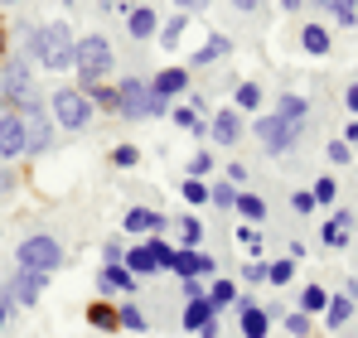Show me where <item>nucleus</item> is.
Returning a JSON list of instances; mask_svg holds the SVG:
<instances>
[{
    "instance_id": "obj_8",
    "label": "nucleus",
    "mask_w": 358,
    "mask_h": 338,
    "mask_svg": "<svg viewBox=\"0 0 358 338\" xmlns=\"http://www.w3.org/2000/svg\"><path fill=\"white\" fill-rule=\"evenodd\" d=\"M184 329H189V334H203V338H218V309H213L208 295L184 304Z\"/></svg>"
},
{
    "instance_id": "obj_47",
    "label": "nucleus",
    "mask_w": 358,
    "mask_h": 338,
    "mask_svg": "<svg viewBox=\"0 0 358 338\" xmlns=\"http://www.w3.org/2000/svg\"><path fill=\"white\" fill-rule=\"evenodd\" d=\"M102 256H107V266H112V261L126 256V247H121V242H107V247H102Z\"/></svg>"
},
{
    "instance_id": "obj_52",
    "label": "nucleus",
    "mask_w": 358,
    "mask_h": 338,
    "mask_svg": "<svg viewBox=\"0 0 358 338\" xmlns=\"http://www.w3.org/2000/svg\"><path fill=\"white\" fill-rule=\"evenodd\" d=\"M358 140V121H349V126H344V145H354Z\"/></svg>"
},
{
    "instance_id": "obj_46",
    "label": "nucleus",
    "mask_w": 358,
    "mask_h": 338,
    "mask_svg": "<svg viewBox=\"0 0 358 338\" xmlns=\"http://www.w3.org/2000/svg\"><path fill=\"white\" fill-rule=\"evenodd\" d=\"M329 160H334V165H349V145L334 140V145H329Z\"/></svg>"
},
{
    "instance_id": "obj_37",
    "label": "nucleus",
    "mask_w": 358,
    "mask_h": 338,
    "mask_svg": "<svg viewBox=\"0 0 358 338\" xmlns=\"http://www.w3.org/2000/svg\"><path fill=\"white\" fill-rule=\"evenodd\" d=\"M238 247L252 256V261H257V251H262V232H257L252 223H242V227H238Z\"/></svg>"
},
{
    "instance_id": "obj_33",
    "label": "nucleus",
    "mask_w": 358,
    "mask_h": 338,
    "mask_svg": "<svg viewBox=\"0 0 358 338\" xmlns=\"http://www.w3.org/2000/svg\"><path fill=\"white\" fill-rule=\"evenodd\" d=\"M208 300H213V309L238 304V285H233V281H213V285H208Z\"/></svg>"
},
{
    "instance_id": "obj_43",
    "label": "nucleus",
    "mask_w": 358,
    "mask_h": 338,
    "mask_svg": "<svg viewBox=\"0 0 358 338\" xmlns=\"http://www.w3.org/2000/svg\"><path fill=\"white\" fill-rule=\"evenodd\" d=\"M203 174H213V160H208V150H199V155L189 160V179H203Z\"/></svg>"
},
{
    "instance_id": "obj_36",
    "label": "nucleus",
    "mask_w": 358,
    "mask_h": 338,
    "mask_svg": "<svg viewBox=\"0 0 358 338\" xmlns=\"http://www.w3.org/2000/svg\"><path fill=\"white\" fill-rule=\"evenodd\" d=\"M291 276H296V261H291V256H281V261L266 266V281L271 285H291Z\"/></svg>"
},
{
    "instance_id": "obj_29",
    "label": "nucleus",
    "mask_w": 358,
    "mask_h": 338,
    "mask_svg": "<svg viewBox=\"0 0 358 338\" xmlns=\"http://www.w3.org/2000/svg\"><path fill=\"white\" fill-rule=\"evenodd\" d=\"M87 324H97L102 334H112V329H121V324H117V309H112V304H102V300H97V304L87 309Z\"/></svg>"
},
{
    "instance_id": "obj_3",
    "label": "nucleus",
    "mask_w": 358,
    "mask_h": 338,
    "mask_svg": "<svg viewBox=\"0 0 358 338\" xmlns=\"http://www.w3.org/2000/svg\"><path fill=\"white\" fill-rule=\"evenodd\" d=\"M73 54H78V39H73V29L54 20V24H39V63L49 68V73H63V68H73Z\"/></svg>"
},
{
    "instance_id": "obj_25",
    "label": "nucleus",
    "mask_w": 358,
    "mask_h": 338,
    "mask_svg": "<svg viewBox=\"0 0 358 338\" xmlns=\"http://www.w3.org/2000/svg\"><path fill=\"white\" fill-rule=\"evenodd\" d=\"M315 5H324L344 29H354V24H358V0H315Z\"/></svg>"
},
{
    "instance_id": "obj_17",
    "label": "nucleus",
    "mask_w": 358,
    "mask_h": 338,
    "mask_svg": "<svg viewBox=\"0 0 358 338\" xmlns=\"http://www.w3.org/2000/svg\"><path fill=\"white\" fill-rule=\"evenodd\" d=\"M24 121H29V145H24V155H44V150H49V135H54L49 121H44V112L24 116Z\"/></svg>"
},
{
    "instance_id": "obj_24",
    "label": "nucleus",
    "mask_w": 358,
    "mask_h": 338,
    "mask_svg": "<svg viewBox=\"0 0 358 338\" xmlns=\"http://www.w3.org/2000/svg\"><path fill=\"white\" fill-rule=\"evenodd\" d=\"M160 227H165V218L150 213V208H131L126 213V232H160Z\"/></svg>"
},
{
    "instance_id": "obj_6",
    "label": "nucleus",
    "mask_w": 358,
    "mask_h": 338,
    "mask_svg": "<svg viewBox=\"0 0 358 338\" xmlns=\"http://www.w3.org/2000/svg\"><path fill=\"white\" fill-rule=\"evenodd\" d=\"M54 121H59L63 131H83V126L92 121L87 92H83V87H59V92H54Z\"/></svg>"
},
{
    "instance_id": "obj_16",
    "label": "nucleus",
    "mask_w": 358,
    "mask_h": 338,
    "mask_svg": "<svg viewBox=\"0 0 358 338\" xmlns=\"http://www.w3.org/2000/svg\"><path fill=\"white\" fill-rule=\"evenodd\" d=\"M121 266H126V271H131L136 281H141V276H155V271H160V261L150 256V247H131V251L121 256Z\"/></svg>"
},
{
    "instance_id": "obj_18",
    "label": "nucleus",
    "mask_w": 358,
    "mask_h": 338,
    "mask_svg": "<svg viewBox=\"0 0 358 338\" xmlns=\"http://www.w3.org/2000/svg\"><path fill=\"white\" fill-rule=\"evenodd\" d=\"M354 319V300L349 295H329V309H324V329H344Z\"/></svg>"
},
{
    "instance_id": "obj_23",
    "label": "nucleus",
    "mask_w": 358,
    "mask_h": 338,
    "mask_svg": "<svg viewBox=\"0 0 358 338\" xmlns=\"http://www.w3.org/2000/svg\"><path fill=\"white\" fill-rule=\"evenodd\" d=\"M233 208H238L242 213V223H262V218H266V203H262V198H257V193H247V189H238V203H233Z\"/></svg>"
},
{
    "instance_id": "obj_28",
    "label": "nucleus",
    "mask_w": 358,
    "mask_h": 338,
    "mask_svg": "<svg viewBox=\"0 0 358 338\" xmlns=\"http://www.w3.org/2000/svg\"><path fill=\"white\" fill-rule=\"evenodd\" d=\"M184 29H189V15H170V20L160 24V44H165V49H175L179 39H184Z\"/></svg>"
},
{
    "instance_id": "obj_12",
    "label": "nucleus",
    "mask_w": 358,
    "mask_h": 338,
    "mask_svg": "<svg viewBox=\"0 0 358 338\" xmlns=\"http://www.w3.org/2000/svg\"><path fill=\"white\" fill-rule=\"evenodd\" d=\"M208 135H213L218 145H238V140H242V116H238V107H223V112L213 116Z\"/></svg>"
},
{
    "instance_id": "obj_53",
    "label": "nucleus",
    "mask_w": 358,
    "mask_h": 338,
    "mask_svg": "<svg viewBox=\"0 0 358 338\" xmlns=\"http://www.w3.org/2000/svg\"><path fill=\"white\" fill-rule=\"evenodd\" d=\"M233 5H238L242 15H247V10H257V5H262V0H233Z\"/></svg>"
},
{
    "instance_id": "obj_20",
    "label": "nucleus",
    "mask_w": 358,
    "mask_h": 338,
    "mask_svg": "<svg viewBox=\"0 0 358 338\" xmlns=\"http://www.w3.org/2000/svg\"><path fill=\"white\" fill-rule=\"evenodd\" d=\"M300 44H305V54L324 58L329 54V29H324V24H305V29H300Z\"/></svg>"
},
{
    "instance_id": "obj_26",
    "label": "nucleus",
    "mask_w": 358,
    "mask_h": 338,
    "mask_svg": "<svg viewBox=\"0 0 358 338\" xmlns=\"http://www.w3.org/2000/svg\"><path fill=\"white\" fill-rule=\"evenodd\" d=\"M324 309H329L324 285H305V290H300V314H324Z\"/></svg>"
},
{
    "instance_id": "obj_4",
    "label": "nucleus",
    "mask_w": 358,
    "mask_h": 338,
    "mask_svg": "<svg viewBox=\"0 0 358 338\" xmlns=\"http://www.w3.org/2000/svg\"><path fill=\"white\" fill-rule=\"evenodd\" d=\"M15 261L20 266H29V271H44V276H54L63 266V247L59 237H44V232H34V237H24L20 247H15Z\"/></svg>"
},
{
    "instance_id": "obj_49",
    "label": "nucleus",
    "mask_w": 358,
    "mask_h": 338,
    "mask_svg": "<svg viewBox=\"0 0 358 338\" xmlns=\"http://www.w3.org/2000/svg\"><path fill=\"white\" fill-rule=\"evenodd\" d=\"M170 5H175L179 15H189V10H203V5H208V0H170Z\"/></svg>"
},
{
    "instance_id": "obj_31",
    "label": "nucleus",
    "mask_w": 358,
    "mask_h": 338,
    "mask_svg": "<svg viewBox=\"0 0 358 338\" xmlns=\"http://www.w3.org/2000/svg\"><path fill=\"white\" fill-rule=\"evenodd\" d=\"M233 102H238V112H257V107H262V87H257V82H238Z\"/></svg>"
},
{
    "instance_id": "obj_39",
    "label": "nucleus",
    "mask_w": 358,
    "mask_h": 338,
    "mask_svg": "<svg viewBox=\"0 0 358 338\" xmlns=\"http://www.w3.org/2000/svg\"><path fill=\"white\" fill-rule=\"evenodd\" d=\"M179 193H184V203H208V184L203 179H184Z\"/></svg>"
},
{
    "instance_id": "obj_11",
    "label": "nucleus",
    "mask_w": 358,
    "mask_h": 338,
    "mask_svg": "<svg viewBox=\"0 0 358 338\" xmlns=\"http://www.w3.org/2000/svg\"><path fill=\"white\" fill-rule=\"evenodd\" d=\"M189 87V68H160L155 78H150V92L160 97V102H170V97H179Z\"/></svg>"
},
{
    "instance_id": "obj_45",
    "label": "nucleus",
    "mask_w": 358,
    "mask_h": 338,
    "mask_svg": "<svg viewBox=\"0 0 358 338\" xmlns=\"http://www.w3.org/2000/svg\"><path fill=\"white\" fill-rule=\"evenodd\" d=\"M242 276H247V285L266 281V261H247V271H242Z\"/></svg>"
},
{
    "instance_id": "obj_32",
    "label": "nucleus",
    "mask_w": 358,
    "mask_h": 338,
    "mask_svg": "<svg viewBox=\"0 0 358 338\" xmlns=\"http://www.w3.org/2000/svg\"><path fill=\"white\" fill-rule=\"evenodd\" d=\"M334 193H339V184H334L329 174H320V179H315V189H310L315 208H329V203H334Z\"/></svg>"
},
{
    "instance_id": "obj_58",
    "label": "nucleus",
    "mask_w": 358,
    "mask_h": 338,
    "mask_svg": "<svg viewBox=\"0 0 358 338\" xmlns=\"http://www.w3.org/2000/svg\"><path fill=\"white\" fill-rule=\"evenodd\" d=\"M0 102H5V87H0Z\"/></svg>"
},
{
    "instance_id": "obj_7",
    "label": "nucleus",
    "mask_w": 358,
    "mask_h": 338,
    "mask_svg": "<svg viewBox=\"0 0 358 338\" xmlns=\"http://www.w3.org/2000/svg\"><path fill=\"white\" fill-rule=\"evenodd\" d=\"M29 145V121L20 112H5L0 116V160H20Z\"/></svg>"
},
{
    "instance_id": "obj_5",
    "label": "nucleus",
    "mask_w": 358,
    "mask_h": 338,
    "mask_svg": "<svg viewBox=\"0 0 358 338\" xmlns=\"http://www.w3.org/2000/svg\"><path fill=\"white\" fill-rule=\"evenodd\" d=\"M252 131H257V140L271 150V155H286L291 145L300 140V131H305V121H281V116H257L252 121Z\"/></svg>"
},
{
    "instance_id": "obj_2",
    "label": "nucleus",
    "mask_w": 358,
    "mask_h": 338,
    "mask_svg": "<svg viewBox=\"0 0 358 338\" xmlns=\"http://www.w3.org/2000/svg\"><path fill=\"white\" fill-rule=\"evenodd\" d=\"M73 68H78V78H83V92H87V87H97V82L112 73V44H107L102 34H87V39H78Z\"/></svg>"
},
{
    "instance_id": "obj_50",
    "label": "nucleus",
    "mask_w": 358,
    "mask_h": 338,
    "mask_svg": "<svg viewBox=\"0 0 358 338\" xmlns=\"http://www.w3.org/2000/svg\"><path fill=\"white\" fill-rule=\"evenodd\" d=\"M184 300H203V285H199V281H184Z\"/></svg>"
},
{
    "instance_id": "obj_56",
    "label": "nucleus",
    "mask_w": 358,
    "mask_h": 338,
    "mask_svg": "<svg viewBox=\"0 0 358 338\" xmlns=\"http://www.w3.org/2000/svg\"><path fill=\"white\" fill-rule=\"evenodd\" d=\"M0 5H20V0H0Z\"/></svg>"
},
{
    "instance_id": "obj_10",
    "label": "nucleus",
    "mask_w": 358,
    "mask_h": 338,
    "mask_svg": "<svg viewBox=\"0 0 358 338\" xmlns=\"http://www.w3.org/2000/svg\"><path fill=\"white\" fill-rule=\"evenodd\" d=\"M44 285H49V276H44V271H29V266H20V276L5 285V290L15 295V304H34V300L44 295Z\"/></svg>"
},
{
    "instance_id": "obj_55",
    "label": "nucleus",
    "mask_w": 358,
    "mask_h": 338,
    "mask_svg": "<svg viewBox=\"0 0 358 338\" xmlns=\"http://www.w3.org/2000/svg\"><path fill=\"white\" fill-rule=\"evenodd\" d=\"M0 54H5V29H0Z\"/></svg>"
},
{
    "instance_id": "obj_9",
    "label": "nucleus",
    "mask_w": 358,
    "mask_h": 338,
    "mask_svg": "<svg viewBox=\"0 0 358 338\" xmlns=\"http://www.w3.org/2000/svg\"><path fill=\"white\" fill-rule=\"evenodd\" d=\"M165 271H175L179 281H199V276H213V256H208V251H184V247H179Z\"/></svg>"
},
{
    "instance_id": "obj_59",
    "label": "nucleus",
    "mask_w": 358,
    "mask_h": 338,
    "mask_svg": "<svg viewBox=\"0 0 358 338\" xmlns=\"http://www.w3.org/2000/svg\"><path fill=\"white\" fill-rule=\"evenodd\" d=\"M136 5H141V0H136Z\"/></svg>"
},
{
    "instance_id": "obj_51",
    "label": "nucleus",
    "mask_w": 358,
    "mask_h": 338,
    "mask_svg": "<svg viewBox=\"0 0 358 338\" xmlns=\"http://www.w3.org/2000/svg\"><path fill=\"white\" fill-rule=\"evenodd\" d=\"M344 102H349V112L358 116V82H349V92H344Z\"/></svg>"
},
{
    "instance_id": "obj_35",
    "label": "nucleus",
    "mask_w": 358,
    "mask_h": 338,
    "mask_svg": "<svg viewBox=\"0 0 358 338\" xmlns=\"http://www.w3.org/2000/svg\"><path fill=\"white\" fill-rule=\"evenodd\" d=\"M208 203H213V208H233V203H238V189H233L228 179H223V184H208Z\"/></svg>"
},
{
    "instance_id": "obj_42",
    "label": "nucleus",
    "mask_w": 358,
    "mask_h": 338,
    "mask_svg": "<svg viewBox=\"0 0 358 338\" xmlns=\"http://www.w3.org/2000/svg\"><path fill=\"white\" fill-rule=\"evenodd\" d=\"M87 102H97V107H117V87H87Z\"/></svg>"
},
{
    "instance_id": "obj_14",
    "label": "nucleus",
    "mask_w": 358,
    "mask_h": 338,
    "mask_svg": "<svg viewBox=\"0 0 358 338\" xmlns=\"http://www.w3.org/2000/svg\"><path fill=\"white\" fill-rule=\"evenodd\" d=\"M126 29H131V39H155L160 34V20H155L150 5H136V10H126Z\"/></svg>"
},
{
    "instance_id": "obj_48",
    "label": "nucleus",
    "mask_w": 358,
    "mask_h": 338,
    "mask_svg": "<svg viewBox=\"0 0 358 338\" xmlns=\"http://www.w3.org/2000/svg\"><path fill=\"white\" fill-rule=\"evenodd\" d=\"M228 184H233V189L247 184V165H228Z\"/></svg>"
},
{
    "instance_id": "obj_38",
    "label": "nucleus",
    "mask_w": 358,
    "mask_h": 338,
    "mask_svg": "<svg viewBox=\"0 0 358 338\" xmlns=\"http://www.w3.org/2000/svg\"><path fill=\"white\" fill-rule=\"evenodd\" d=\"M281 319H286V334H296V338L315 334V319H310V314H281Z\"/></svg>"
},
{
    "instance_id": "obj_27",
    "label": "nucleus",
    "mask_w": 358,
    "mask_h": 338,
    "mask_svg": "<svg viewBox=\"0 0 358 338\" xmlns=\"http://www.w3.org/2000/svg\"><path fill=\"white\" fill-rule=\"evenodd\" d=\"M179 242H184V251H199L203 247V223L199 218H179Z\"/></svg>"
},
{
    "instance_id": "obj_21",
    "label": "nucleus",
    "mask_w": 358,
    "mask_h": 338,
    "mask_svg": "<svg viewBox=\"0 0 358 338\" xmlns=\"http://www.w3.org/2000/svg\"><path fill=\"white\" fill-rule=\"evenodd\" d=\"M117 324H121V329H131V334H145V329H150V319H145V309H141L136 300H126V304L117 309Z\"/></svg>"
},
{
    "instance_id": "obj_34",
    "label": "nucleus",
    "mask_w": 358,
    "mask_h": 338,
    "mask_svg": "<svg viewBox=\"0 0 358 338\" xmlns=\"http://www.w3.org/2000/svg\"><path fill=\"white\" fill-rule=\"evenodd\" d=\"M320 237H324V247H334V251H339V247H349V223H339V218H329Z\"/></svg>"
},
{
    "instance_id": "obj_22",
    "label": "nucleus",
    "mask_w": 358,
    "mask_h": 338,
    "mask_svg": "<svg viewBox=\"0 0 358 338\" xmlns=\"http://www.w3.org/2000/svg\"><path fill=\"white\" fill-rule=\"evenodd\" d=\"M276 116H281V121H305V116H310V102H305L300 92H281V102H276Z\"/></svg>"
},
{
    "instance_id": "obj_54",
    "label": "nucleus",
    "mask_w": 358,
    "mask_h": 338,
    "mask_svg": "<svg viewBox=\"0 0 358 338\" xmlns=\"http://www.w3.org/2000/svg\"><path fill=\"white\" fill-rule=\"evenodd\" d=\"M281 10H300V0H281Z\"/></svg>"
},
{
    "instance_id": "obj_44",
    "label": "nucleus",
    "mask_w": 358,
    "mask_h": 338,
    "mask_svg": "<svg viewBox=\"0 0 358 338\" xmlns=\"http://www.w3.org/2000/svg\"><path fill=\"white\" fill-rule=\"evenodd\" d=\"M291 208H296V213H315V198H310V189L291 193Z\"/></svg>"
},
{
    "instance_id": "obj_15",
    "label": "nucleus",
    "mask_w": 358,
    "mask_h": 338,
    "mask_svg": "<svg viewBox=\"0 0 358 338\" xmlns=\"http://www.w3.org/2000/svg\"><path fill=\"white\" fill-rule=\"evenodd\" d=\"M97 281H102V290H121V295H136V276L121 266V261H112V266H102L97 271Z\"/></svg>"
},
{
    "instance_id": "obj_19",
    "label": "nucleus",
    "mask_w": 358,
    "mask_h": 338,
    "mask_svg": "<svg viewBox=\"0 0 358 338\" xmlns=\"http://www.w3.org/2000/svg\"><path fill=\"white\" fill-rule=\"evenodd\" d=\"M228 54H233V39L228 34H208V44L194 49V63L203 68V63H218V58H228Z\"/></svg>"
},
{
    "instance_id": "obj_41",
    "label": "nucleus",
    "mask_w": 358,
    "mask_h": 338,
    "mask_svg": "<svg viewBox=\"0 0 358 338\" xmlns=\"http://www.w3.org/2000/svg\"><path fill=\"white\" fill-rule=\"evenodd\" d=\"M112 165L117 169H136L141 165V150H136V145H117V150H112Z\"/></svg>"
},
{
    "instance_id": "obj_13",
    "label": "nucleus",
    "mask_w": 358,
    "mask_h": 338,
    "mask_svg": "<svg viewBox=\"0 0 358 338\" xmlns=\"http://www.w3.org/2000/svg\"><path fill=\"white\" fill-rule=\"evenodd\" d=\"M238 314H242V338H266V329H271V309H262V304L242 300Z\"/></svg>"
},
{
    "instance_id": "obj_57",
    "label": "nucleus",
    "mask_w": 358,
    "mask_h": 338,
    "mask_svg": "<svg viewBox=\"0 0 358 338\" xmlns=\"http://www.w3.org/2000/svg\"><path fill=\"white\" fill-rule=\"evenodd\" d=\"M0 329H5V309H0Z\"/></svg>"
},
{
    "instance_id": "obj_30",
    "label": "nucleus",
    "mask_w": 358,
    "mask_h": 338,
    "mask_svg": "<svg viewBox=\"0 0 358 338\" xmlns=\"http://www.w3.org/2000/svg\"><path fill=\"white\" fill-rule=\"evenodd\" d=\"M170 121H175V126H184V131H194V135H208V121H199V112H194V107H175V112H170Z\"/></svg>"
},
{
    "instance_id": "obj_40",
    "label": "nucleus",
    "mask_w": 358,
    "mask_h": 338,
    "mask_svg": "<svg viewBox=\"0 0 358 338\" xmlns=\"http://www.w3.org/2000/svg\"><path fill=\"white\" fill-rule=\"evenodd\" d=\"M145 247H150V256H155L160 266H170V256H175V247H170L165 237H155V232H150V237H145Z\"/></svg>"
},
{
    "instance_id": "obj_1",
    "label": "nucleus",
    "mask_w": 358,
    "mask_h": 338,
    "mask_svg": "<svg viewBox=\"0 0 358 338\" xmlns=\"http://www.w3.org/2000/svg\"><path fill=\"white\" fill-rule=\"evenodd\" d=\"M117 112L126 116V121H155V116L170 112V102H160V97L150 92V82L126 78V82H117Z\"/></svg>"
}]
</instances>
